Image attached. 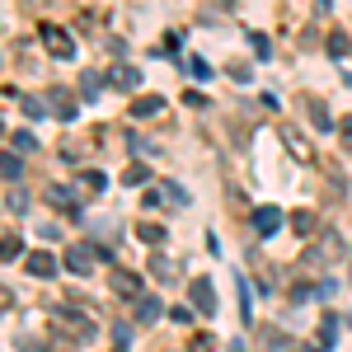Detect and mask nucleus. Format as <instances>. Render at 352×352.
Returning a JSON list of instances; mask_svg holds the SVG:
<instances>
[{
  "mask_svg": "<svg viewBox=\"0 0 352 352\" xmlns=\"http://www.w3.org/2000/svg\"><path fill=\"white\" fill-rule=\"evenodd\" d=\"M282 212H277V207H258V212H254V217H249V226H254V235H263V240H268V235H277V230H282Z\"/></svg>",
  "mask_w": 352,
  "mask_h": 352,
  "instance_id": "f257e3e1",
  "label": "nucleus"
},
{
  "mask_svg": "<svg viewBox=\"0 0 352 352\" xmlns=\"http://www.w3.org/2000/svg\"><path fill=\"white\" fill-rule=\"evenodd\" d=\"M43 43H47V52L61 56V61H71V56H76V43H71L61 28H52V24H43Z\"/></svg>",
  "mask_w": 352,
  "mask_h": 352,
  "instance_id": "f03ea898",
  "label": "nucleus"
},
{
  "mask_svg": "<svg viewBox=\"0 0 352 352\" xmlns=\"http://www.w3.org/2000/svg\"><path fill=\"white\" fill-rule=\"evenodd\" d=\"M188 296H192V310H202V315H212V310H217V292H212V282H207V277H197V282H192Z\"/></svg>",
  "mask_w": 352,
  "mask_h": 352,
  "instance_id": "7ed1b4c3",
  "label": "nucleus"
},
{
  "mask_svg": "<svg viewBox=\"0 0 352 352\" xmlns=\"http://www.w3.org/2000/svg\"><path fill=\"white\" fill-rule=\"evenodd\" d=\"M66 268L71 272H94V249H89V244H71V249H66Z\"/></svg>",
  "mask_w": 352,
  "mask_h": 352,
  "instance_id": "20e7f679",
  "label": "nucleus"
},
{
  "mask_svg": "<svg viewBox=\"0 0 352 352\" xmlns=\"http://www.w3.org/2000/svg\"><path fill=\"white\" fill-rule=\"evenodd\" d=\"M52 320H61V324H66V329H76L80 338H85V333H89V320H85L80 310H71V305H56V310H52Z\"/></svg>",
  "mask_w": 352,
  "mask_h": 352,
  "instance_id": "39448f33",
  "label": "nucleus"
},
{
  "mask_svg": "<svg viewBox=\"0 0 352 352\" xmlns=\"http://www.w3.org/2000/svg\"><path fill=\"white\" fill-rule=\"evenodd\" d=\"M47 202H52L56 212H66V217H80V202H76V192H71V188H52V192H47Z\"/></svg>",
  "mask_w": 352,
  "mask_h": 352,
  "instance_id": "423d86ee",
  "label": "nucleus"
},
{
  "mask_svg": "<svg viewBox=\"0 0 352 352\" xmlns=\"http://www.w3.org/2000/svg\"><path fill=\"white\" fill-rule=\"evenodd\" d=\"M28 272H33V277H52V272H56V258L47 254V249H38V254H28Z\"/></svg>",
  "mask_w": 352,
  "mask_h": 352,
  "instance_id": "0eeeda50",
  "label": "nucleus"
},
{
  "mask_svg": "<svg viewBox=\"0 0 352 352\" xmlns=\"http://www.w3.org/2000/svg\"><path fill=\"white\" fill-rule=\"evenodd\" d=\"M282 141L292 146V155H296V160H310V141H305L296 127H282Z\"/></svg>",
  "mask_w": 352,
  "mask_h": 352,
  "instance_id": "6e6552de",
  "label": "nucleus"
},
{
  "mask_svg": "<svg viewBox=\"0 0 352 352\" xmlns=\"http://www.w3.org/2000/svg\"><path fill=\"white\" fill-rule=\"evenodd\" d=\"M160 109H164V99H160V94H141V99L132 104V118H155Z\"/></svg>",
  "mask_w": 352,
  "mask_h": 352,
  "instance_id": "1a4fd4ad",
  "label": "nucleus"
},
{
  "mask_svg": "<svg viewBox=\"0 0 352 352\" xmlns=\"http://www.w3.org/2000/svg\"><path fill=\"white\" fill-rule=\"evenodd\" d=\"M113 292H118V296H136V292H141V277H136V272H113Z\"/></svg>",
  "mask_w": 352,
  "mask_h": 352,
  "instance_id": "9d476101",
  "label": "nucleus"
},
{
  "mask_svg": "<svg viewBox=\"0 0 352 352\" xmlns=\"http://www.w3.org/2000/svg\"><path fill=\"white\" fill-rule=\"evenodd\" d=\"M136 320H141V324H155V320H160V300L141 296V300H136Z\"/></svg>",
  "mask_w": 352,
  "mask_h": 352,
  "instance_id": "9b49d317",
  "label": "nucleus"
},
{
  "mask_svg": "<svg viewBox=\"0 0 352 352\" xmlns=\"http://www.w3.org/2000/svg\"><path fill=\"white\" fill-rule=\"evenodd\" d=\"M113 85H118V89H136V85H141V71H136V66H118V71H113Z\"/></svg>",
  "mask_w": 352,
  "mask_h": 352,
  "instance_id": "f8f14e48",
  "label": "nucleus"
},
{
  "mask_svg": "<svg viewBox=\"0 0 352 352\" xmlns=\"http://www.w3.org/2000/svg\"><path fill=\"white\" fill-rule=\"evenodd\" d=\"M80 184H85L89 192H104V188H109V179H104L99 169H85V174H80Z\"/></svg>",
  "mask_w": 352,
  "mask_h": 352,
  "instance_id": "ddd939ff",
  "label": "nucleus"
},
{
  "mask_svg": "<svg viewBox=\"0 0 352 352\" xmlns=\"http://www.w3.org/2000/svg\"><path fill=\"white\" fill-rule=\"evenodd\" d=\"M52 109L61 113V122H71V118H76V99H66V94H52Z\"/></svg>",
  "mask_w": 352,
  "mask_h": 352,
  "instance_id": "4468645a",
  "label": "nucleus"
},
{
  "mask_svg": "<svg viewBox=\"0 0 352 352\" xmlns=\"http://www.w3.org/2000/svg\"><path fill=\"white\" fill-rule=\"evenodd\" d=\"M99 89H104V76H94V71H89V76L80 80V94H85V99H99Z\"/></svg>",
  "mask_w": 352,
  "mask_h": 352,
  "instance_id": "2eb2a0df",
  "label": "nucleus"
},
{
  "mask_svg": "<svg viewBox=\"0 0 352 352\" xmlns=\"http://www.w3.org/2000/svg\"><path fill=\"white\" fill-rule=\"evenodd\" d=\"M146 179H151V169H146V164H127V174H122V184H127V188H132V184H146Z\"/></svg>",
  "mask_w": 352,
  "mask_h": 352,
  "instance_id": "dca6fc26",
  "label": "nucleus"
},
{
  "mask_svg": "<svg viewBox=\"0 0 352 352\" xmlns=\"http://www.w3.org/2000/svg\"><path fill=\"white\" fill-rule=\"evenodd\" d=\"M136 235H141V240H146V244H160V240H164V230H160V226H155V221H146V226H141Z\"/></svg>",
  "mask_w": 352,
  "mask_h": 352,
  "instance_id": "f3484780",
  "label": "nucleus"
},
{
  "mask_svg": "<svg viewBox=\"0 0 352 352\" xmlns=\"http://www.w3.org/2000/svg\"><path fill=\"white\" fill-rule=\"evenodd\" d=\"M0 169H5V179H10V184H19V155H5Z\"/></svg>",
  "mask_w": 352,
  "mask_h": 352,
  "instance_id": "a211bd4d",
  "label": "nucleus"
},
{
  "mask_svg": "<svg viewBox=\"0 0 352 352\" xmlns=\"http://www.w3.org/2000/svg\"><path fill=\"white\" fill-rule=\"evenodd\" d=\"M5 207H10V212H28V197L19 188H10V197H5Z\"/></svg>",
  "mask_w": 352,
  "mask_h": 352,
  "instance_id": "6ab92c4d",
  "label": "nucleus"
},
{
  "mask_svg": "<svg viewBox=\"0 0 352 352\" xmlns=\"http://www.w3.org/2000/svg\"><path fill=\"white\" fill-rule=\"evenodd\" d=\"M19 109H24L28 118H43V104H38L33 94H19Z\"/></svg>",
  "mask_w": 352,
  "mask_h": 352,
  "instance_id": "aec40b11",
  "label": "nucleus"
},
{
  "mask_svg": "<svg viewBox=\"0 0 352 352\" xmlns=\"http://www.w3.org/2000/svg\"><path fill=\"white\" fill-rule=\"evenodd\" d=\"M14 151H38V136L33 132H14Z\"/></svg>",
  "mask_w": 352,
  "mask_h": 352,
  "instance_id": "412c9836",
  "label": "nucleus"
},
{
  "mask_svg": "<svg viewBox=\"0 0 352 352\" xmlns=\"http://www.w3.org/2000/svg\"><path fill=\"white\" fill-rule=\"evenodd\" d=\"M292 226H296L300 235H310V230H315V217H310V212H296V217H292Z\"/></svg>",
  "mask_w": 352,
  "mask_h": 352,
  "instance_id": "4be33fe9",
  "label": "nucleus"
},
{
  "mask_svg": "<svg viewBox=\"0 0 352 352\" xmlns=\"http://www.w3.org/2000/svg\"><path fill=\"white\" fill-rule=\"evenodd\" d=\"M329 52H333V56H348V38H343V33H333V38H329Z\"/></svg>",
  "mask_w": 352,
  "mask_h": 352,
  "instance_id": "5701e85b",
  "label": "nucleus"
},
{
  "mask_svg": "<svg viewBox=\"0 0 352 352\" xmlns=\"http://www.w3.org/2000/svg\"><path fill=\"white\" fill-rule=\"evenodd\" d=\"M254 52L263 56V61H268V56H272V43H268V38H263V33H254Z\"/></svg>",
  "mask_w": 352,
  "mask_h": 352,
  "instance_id": "b1692460",
  "label": "nucleus"
},
{
  "mask_svg": "<svg viewBox=\"0 0 352 352\" xmlns=\"http://www.w3.org/2000/svg\"><path fill=\"white\" fill-rule=\"evenodd\" d=\"M192 76H202V80H212V66H207L202 56H192Z\"/></svg>",
  "mask_w": 352,
  "mask_h": 352,
  "instance_id": "393cba45",
  "label": "nucleus"
},
{
  "mask_svg": "<svg viewBox=\"0 0 352 352\" xmlns=\"http://www.w3.org/2000/svg\"><path fill=\"white\" fill-rule=\"evenodd\" d=\"M19 249H24V244L14 240V235H5V263H10V258H14V254H19Z\"/></svg>",
  "mask_w": 352,
  "mask_h": 352,
  "instance_id": "a878e982",
  "label": "nucleus"
},
{
  "mask_svg": "<svg viewBox=\"0 0 352 352\" xmlns=\"http://www.w3.org/2000/svg\"><path fill=\"white\" fill-rule=\"evenodd\" d=\"M343 141H348V151H352V118H348V127H343Z\"/></svg>",
  "mask_w": 352,
  "mask_h": 352,
  "instance_id": "bb28decb",
  "label": "nucleus"
}]
</instances>
